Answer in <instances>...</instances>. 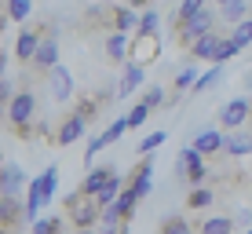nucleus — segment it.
<instances>
[{"label":"nucleus","instance_id":"1","mask_svg":"<svg viewBox=\"0 0 252 234\" xmlns=\"http://www.w3.org/2000/svg\"><path fill=\"white\" fill-rule=\"evenodd\" d=\"M63 205L69 212V227H77V231H88V227H95V223L102 220V201L95 194H88V190H73V194H66Z\"/></svg>","mask_w":252,"mask_h":234},{"label":"nucleus","instance_id":"2","mask_svg":"<svg viewBox=\"0 0 252 234\" xmlns=\"http://www.w3.org/2000/svg\"><path fill=\"white\" fill-rule=\"evenodd\" d=\"M55 183H59V168H55V165H48V168L30 183V194H26V223H33V220L40 216V209L51 201Z\"/></svg>","mask_w":252,"mask_h":234},{"label":"nucleus","instance_id":"3","mask_svg":"<svg viewBox=\"0 0 252 234\" xmlns=\"http://www.w3.org/2000/svg\"><path fill=\"white\" fill-rule=\"evenodd\" d=\"M7 125L19 135H30V121H37V95L33 92H15V99L4 106Z\"/></svg>","mask_w":252,"mask_h":234},{"label":"nucleus","instance_id":"4","mask_svg":"<svg viewBox=\"0 0 252 234\" xmlns=\"http://www.w3.org/2000/svg\"><path fill=\"white\" fill-rule=\"evenodd\" d=\"M216 22H220V15H212L208 7H201L197 15H190L187 22H179V26H176V40H179V48H190L197 37H205L208 30H216Z\"/></svg>","mask_w":252,"mask_h":234},{"label":"nucleus","instance_id":"5","mask_svg":"<svg viewBox=\"0 0 252 234\" xmlns=\"http://www.w3.org/2000/svg\"><path fill=\"white\" fill-rule=\"evenodd\" d=\"M158 55H161L158 33H132V48H128V59H132V63L150 66V63H158Z\"/></svg>","mask_w":252,"mask_h":234},{"label":"nucleus","instance_id":"6","mask_svg":"<svg viewBox=\"0 0 252 234\" xmlns=\"http://www.w3.org/2000/svg\"><path fill=\"white\" fill-rule=\"evenodd\" d=\"M48 92H51V99H55V102L77 99V81H73V73H69L63 63L48 70Z\"/></svg>","mask_w":252,"mask_h":234},{"label":"nucleus","instance_id":"7","mask_svg":"<svg viewBox=\"0 0 252 234\" xmlns=\"http://www.w3.org/2000/svg\"><path fill=\"white\" fill-rule=\"evenodd\" d=\"M249 117H252V99L249 95H234V99L223 102V110H220V125L223 128H241Z\"/></svg>","mask_w":252,"mask_h":234},{"label":"nucleus","instance_id":"8","mask_svg":"<svg viewBox=\"0 0 252 234\" xmlns=\"http://www.w3.org/2000/svg\"><path fill=\"white\" fill-rule=\"evenodd\" d=\"M84 128H88V117L73 110L69 117H63V121H59V128H55V135H51V139H55L59 146H69V143H77V139L84 135Z\"/></svg>","mask_w":252,"mask_h":234},{"label":"nucleus","instance_id":"9","mask_svg":"<svg viewBox=\"0 0 252 234\" xmlns=\"http://www.w3.org/2000/svg\"><path fill=\"white\" fill-rule=\"evenodd\" d=\"M40 30H33V26H26V30L19 33V40H15V59L19 63H30L33 66V59H37V48H40Z\"/></svg>","mask_w":252,"mask_h":234},{"label":"nucleus","instance_id":"10","mask_svg":"<svg viewBox=\"0 0 252 234\" xmlns=\"http://www.w3.org/2000/svg\"><path fill=\"white\" fill-rule=\"evenodd\" d=\"M128 183L135 187L139 198H150V190H154V158L150 154H143V161L135 165V172L128 176Z\"/></svg>","mask_w":252,"mask_h":234},{"label":"nucleus","instance_id":"11","mask_svg":"<svg viewBox=\"0 0 252 234\" xmlns=\"http://www.w3.org/2000/svg\"><path fill=\"white\" fill-rule=\"evenodd\" d=\"M220 40H223V33H216V30H208L205 37H197L194 44H190V59H201V63H212L216 59V48H220Z\"/></svg>","mask_w":252,"mask_h":234},{"label":"nucleus","instance_id":"12","mask_svg":"<svg viewBox=\"0 0 252 234\" xmlns=\"http://www.w3.org/2000/svg\"><path fill=\"white\" fill-rule=\"evenodd\" d=\"M33 66H37V70H51V66H59V37H55V33H44Z\"/></svg>","mask_w":252,"mask_h":234},{"label":"nucleus","instance_id":"13","mask_svg":"<svg viewBox=\"0 0 252 234\" xmlns=\"http://www.w3.org/2000/svg\"><path fill=\"white\" fill-rule=\"evenodd\" d=\"M128 48H132V37H128L125 30L106 33V55H110V63H128Z\"/></svg>","mask_w":252,"mask_h":234},{"label":"nucleus","instance_id":"14","mask_svg":"<svg viewBox=\"0 0 252 234\" xmlns=\"http://www.w3.org/2000/svg\"><path fill=\"white\" fill-rule=\"evenodd\" d=\"M139 84H143V66L128 59V63H125V73H121V81H117V99H128Z\"/></svg>","mask_w":252,"mask_h":234},{"label":"nucleus","instance_id":"15","mask_svg":"<svg viewBox=\"0 0 252 234\" xmlns=\"http://www.w3.org/2000/svg\"><path fill=\"white\" fill-rule=\"evenodd\" d=\"M223 154H230V158H249V154H252V132L230 128L227 143H223Z\"/></svg>","mask_w":252,"mask_h":234},{"label":"nucleus","instance_id":"16","mask_svg":"<svg viewBox=\"0 0 252 234\" xmlns=\"http://www.w3.org/2000/svg\"><path fill=\"white\" fill-rule=\"evenodd\" d=\"M139 22H143V15H135V7L132 4H117L114 11H110V26L114 30H125V33H132V30H139Z\"/></svg>","mask_w":252,"mask_h":234},{"label":"nucleus","instance_id":"17","mask_svg":"<svg viewBox=\"0 0 252 234\" xmlns=\"http://www.w3.org/2000/svg\"><path fill=\"white\" fill-rule=\"evenodd\" d=\"M135 205H139V194H135V187L132 183H128L125 190H121V194L114 198V201H110V209H114L117 216H121V220H132V216H135Z\"/></svg>","mask_w":252,"mask_h":234},{"label":"nucleus","instance_id":"18","mask_svg":"<svg viewBox=\"0 0 252 234\" xmlns=\"http://www.w3.org/2000/svg\"><path fill=\"white\" fill-rule=\"evenodd\" d=\"M22 183H26V176H22L19 165H4V172H0V194L19 198L22 194Z\"/></svg>","mask_w":252,"mask_h":234},{"label":"nucleus","instance_id":"19","mask_svg":"<svg viewBox=\"0 0 252 234\" xmlns=\"http://www.w3.org/2000/svg\"><path fill=\"white\" fill-rule=\"evenodd\" d=\"M220 22H227V26H238L241 19H249V4L245 0H227V4H220Z\"/></svg>","mask_w":252,"mask_h":234},{"label":"nucleus","instance_id":"20","mask_svg":"<svg viewBox=\"0 0 252 234\" xmlns=\"http://www.w3.org/2000/svg\"><path fill=\"white\" fill-rule=\"evenodd\" d=\"M114 172H117V168H110V165H102V168H95V165H92L88 176H84V183H81V190H88V194H99V190L106 187V179L114 176Z\"/></svg>","mask_w":252,"mask_h":234},{"label":"nucleus","instance_id":"21","mask_svg":"<svg viewBox=\"0 0 252 234\" xmlns=\"http://www.w3.org/2000/svg\"><path fill=\"white\" fill-rule=\"evenodd\" d=\"M223 143H227V135L216 132V128H205V132H197V139H194V146H197L201 154H216V150H223Z\"/></svg>","mask_w":252,"mask_h":234},{"label":"nucleus","instance_id":"22","mask_svg":"<svg viewBox=\"0 0 252 234\" xmlns=\"http://www.w3.org/2000/svg\"><path fill=\"white\" fill-rule=\"evenodd\" d=\"M197 231L201 234H230V231H238V223H234L230 216H208Z\"/></svg>","mask_w":252,"mask_h":234},{"label":"nucleus","instance_id":"23","mask_svg":"<svg viewBox=\"0 0 252 234\" xmlns=\"http://www.w3.org/2000/svg\"><path fill=\"white\" fill-rule=\"evenodd\" d=\"M197 77H201V73H197V66H183V70L176 73V81H172V88H176L179 95H187L197 84Z\"/></svg>","mask_w":252,"mask_h":234},{"label":"nucleus","instance_id":"24","mask_svg":"<svg viewBox=\"0 0 252 234\" xmlns=\"http://www.w3.org/2000/svg\"><path fill=\"white\" fill-rule=\"evenodd\" d=\"M121 190H125V176H121V172H114V176L106 179V187H102V190H99L95 198H99L102 205H110V201H114V198L121 194Z\"/></svg>","mask_w":252,"mask_h":234},{"label":"nucleus","instance_id":"25","mask_svg":"<svg viewBox=\"0 0 252 234\" xmlns=\"http://www.w3.org/2000/svg\"><path fill=\"white\" fill-rule=\"evenodd\" d=\"M220 77H223V63H216L208 73H201V77H197V84L190 88V95H201V92H208L212 84H220Z\"/></svg>","mask_w":252,"mask_h":234},{"label":"nucleus","instance_id":"26","mask_svg":"<svg viewBox=\"0 0 252 234\" xmlns=\"http://www.w3.org/2000/svg\"><path fill=\"white\" fill-rule=\"evenodd\" d=\"M238 51H241L238 40H234V37H223V40H220V48H216V59H212V63H230Z\"/></svg>","mask_w":252,"mask_h":234},{"label":"nucleus","instance_id":"27","mask_svg":"<svg viewBox=\"0 0 252 234\" xmlns=\"http://www.w3.org/2000/svg\"><path fill=\"white\" fill-rule=\"evenodd\" d=\"M212 201H216V194H212V190H205V187H194V190H190V198H187L190 209H208Z\"/></svg>","mask_w":252,"mask_h":234},{"label":"nucleus","instance_id":"28","mask_svg":"<svg viewBox=\"0 0 252 234\" xmlns=\"http://www.w3.org/2000/svg\"><path fill=\"white\" fill-rule=\"evenodd\" d=\"M30 227H33V234H55V231L66 227V220H48V216H37Z\"/></svg>","mask_w":252,"mask_h":234},{"label":"nucleus","instance_id":"29","mask_svg":"<svg viewBox=\"0 0 252 234\" xmlns=\"http://www.w3.org/2000/svg\"><path fill=\"white\" fill-rule=\"evenodd\" d=\"M230 37L238 40L241 48H249V44H252V15H249V19H241L238 26H234V30H230Z\"/></svg>","mask_w":252,"mask_h":234},{"label":"nucleus","instance_id":"30","mask_svg":"<svg viewBox=\"0 0 252 234\" xmlns=\"http://www.w3.org/2000/svg\"><path fill=\"white\" fill-rule=\"evenodd\" d=\"M4 15H7V19H11V22H22L26 19V15H30V0H4Z\"/></svg>","mask_w":252,"mask_h":234},{"label":"nucleus","instance_id":"31","mask_svg":"<svg viewBox=\"0 0 252 234\" xmlns=\"http://www.w3.org/2000/svg\"><path fill=\"white\" fill-rule=\"evenodd\" d=\"M158 26H161L158 7H146V11H143V22H139V30H135V33H158Z\"/></svg>","mask_w":252,"mask_h":234},{"label":"nucleus","instance_id":"32","mask_svg":"<svg viewBox=\"0 0 252 234\" xmlns=\"http://www.w3.org/2000/svg\"><path fill=\"white\" fill-rule=\"evenodd\" d=\"M146 117H150V106H146V102L139 99L135 106L128 110V125H132V128H143V125H146Z\"/></svg>","mask_w":252,"mask_h":234},{"label":"nucleus","instance_id":"33","mask_svg":"<svg viewBox=\"0 0 252 234\" xmlns=\"http://www.w3.org/2000/svg\"><path fill=\"white\" fill-rule=\"evenodd\" d=\"M201 7H205V0H183V4L176 7V26H179V22H187L190 15H197Z\"/></svg>","mask_w":252,"mask_h":234},{"label":"nucleus","instance_id":"34","mask_svg":"<svg viewBox=\"0 0 252 234\" xmlns=\"http://www.w3.org/2000/svg\"><path fill=\"white\" fill-rule=\"evenodd\" d=\"M128 128H132V125H128V114H125V117H117V121H110V128H106V132H102V135H106V143H117V139H121V135H125V132H128Z\"/></svg>","mask_w":252,"mask_h":234},{"label":"nucleus","instance_id":"35","mask_svg":"<svg viewBox=\"0 0 252 234\" xmlns=\"http://www.w3.org/2000/svg\"><path fill=\"white\" fill-rule=\"evenodd\" d=\"M102 146H110V143H106V135H92V139H88V150H84V165H88V168L95 165V158H99Z\"/></svg>","mask_w":252,"mask_h":234},{"label":"nucleus","instance_id":"36","mask_svg":"<svg viewBox=\"0 0 252 234\" xmlns=\"http://www.w3.org/2000/svg\"><path fill=\"white\" fill-rule=\"evenodd\" d=\"M164 139H168V132H161V128H158V132H150L143 143H139V154H154V150H158V146H161Z\"/></svg>","mask_w":252,"mask_h":234},{"label":"nucleus","instance_id":"37","mask_svg":"<svg viewBox=\"0 0 252 234\" xmlns=\"http://www.w3.org/2000/svg\"><path fill=\"white\" fill-rule=\"evenodd\" d=\"M143 102H146V106L154 110V106H164V102H172V99L164 95V88H158V84H154L150 92H143Z\"/></svg>","mask_w":252,"mask_h":234},{"label":"nucleus","instance_id":"38","mask_svg":"<svg viewBox=\"0 0 252 234\" xmlns=\"http://www.w3.org/2000/svg\"><path fill=\"white\" fill-rule=\"evenodd\" d=\"M161 231H164V234H187V231H190V223H187V220H179V216H172V220H164V223H161Z\"/></svg>","mask_w":252,"mask_h":234},{"label":"nucleus","instance_id":"39","mask_svg":"<svg viewBox=\"0 0 252 234\" xmlns=\"http://www.w3.org/2000/svg\"><path fill=\"white\" fill-rule=\"evenodd\" d=\"M15 99V84H11V77H0V102H4V106H7V102H11Z\"/></svg>","mask_w":252,"mask_h":234},{"label":"nucleus","instance_id":"40","mask_svg":"<svg viewBox=\"0 0 252 234\" xmlns=\"http://www.w3.org/2000/svg\"><path fill=\"white\" fill-rule=\"evenodd\" d=\"M234 223L249 231V227H252V212H249V209H238V216H234Z\"/></svg>","mask_w":252,"mask_h":234},{"label":"nucleus","instance_id":"41","mask_svg":"<svg viewBox=\"0 0 252 234\" xmlns=\"http://www.w3.org/2000/svg\"><path fill=\"white\" fill-rule=\"evenodd\" d=\"M92 4H121V0H92Z\"/></svg>","mask_w":252,"mask_h":234},{"label":"nucleus","instance_id":"42","mask_svg":"<svg viewBox=\"0 0 252 234\" xmlns=\"http://www.w3.org/2000/svg\"><path fill=\"white\" fill-rule=\"evenodd\" d=\"M245 88H252V70L245 73Z\"/></svg>","mask_w":252,"mask_h":234},{"label":"nucleus","instance_id":"43","mask_svg":"<svg viewBox=\"0 0 252 234\" xmlns=\"http://www.w3.org/2000/svg\"><path fill=\"white\" fill-rule=\"evenodd\" d=\"M128 4H132V7H135V4H154V0H128Z\"/></svg>","mask_w":252,"mask_h":234},{"label":"nucleus","instance_id":"44","mask_svg":"<svg viewBox=\"0 0 252 234\" xmlns=\"http://www.w3.org/2000/svg\"><path fill=\"white\" fill-rule=\"evenodd\" d=\"M216 4H227V0H216Z\"/></svg>","mask_w":252,"mask_h":234}]
</instances>
